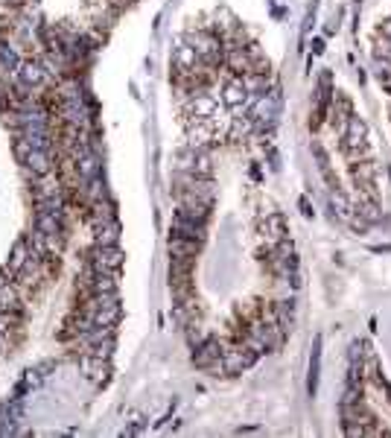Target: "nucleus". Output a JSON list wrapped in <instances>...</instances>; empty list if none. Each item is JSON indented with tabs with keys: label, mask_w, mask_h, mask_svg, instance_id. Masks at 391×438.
Masks as SVG:
<instances>
[{
	"label": "nucleus",
	"mask_w": 391,
	"mask_h": 438,
	"mask_svg": "<svg viewBox=\"0 0 391 438\" xmlns=\"http://www.w3.org/2000/svg\"><path fill=\"white\" fill-rule=\"evenodd\" d=\"M359 213L365 216V222H377V219H380V208H377L374 199H365V202L359 205Z\"/></svg>",
	"instance_id": "9b49d317"
},
{
	"label": "nucleus",
	"mask_w": 391,
	"mask_h": 438,
	"mask_svg": "<svg viewBox=\"0 0 391 438\" xmlns=\"http://www.w3.org/2000/svg\"><path fill=\"white\" fill-rule=\"evenodd\" d=\"M225 105L228 108H234V105H249L251 103V94H249V88L242 85V76L240 79H231L228 85H225Z\"/></svg>",
	"instance_id": "0eeeda50"
},
{
	"label": "nucleus",
	"mask_w": 391,
	"mask_h": 438,
	"mask_svg": "<svg viewBox=\"0 0 391 438\" xmlns=\"http://www.w3.org/2000/svg\"><path fill=\"white\" fill-rule=\"evenodd\" d=\"M330 202H333V208H336V213L341 219H350L353 216V205H350V199L341 190H333V199H330Z\"/></svg>",
	"instance_id": "9d476101"
},
{
	"label": "nucleus",
	"mask_w": 391,
	"mask_h": 438,
	"mask_svg": "<svg viewBox=\"0 0 391 438\" xmlns=\"http://www.w3.org/2000/svg\"><path fill=\"white\" fill-rule=\"evenodd\" d=\"M313 50H315V53H321V50H324V41H321V39H315V41H313Z\"/></svg>",
	"instance_id": "ddd939ff"
},
{
	"label": "nucleus",
	"mask_w": 391,
	"mask_h": 438,
	"mask_svg": "<svg viewBox=\"0 0 391 438\" xmlns=\"http://www.w3.org/2000/svg\"><path fill=\"white\" fill-rule=\"evenodd\" d=\"M91 266H94V272H120V266H123V251H120V246H96Z\"/></svg>",
	"instance_id": "7ed1b4c3"
},
{
	"label": "nucleus",
	"mask_w": 391,
	"mask_h": 438,
	"mask_svg": "<svg viewBox=\"0 0 391 438\" xmlns=\"http://www.w3.org/2000/svg\"><path fill=\"white\" fill-rule=\"evenodd\" d=\"M301 211H304V216H313V208H310V199H301Z\"/></svg>",
	"instance_id": "f8f14e48"
},
{
	"label": "nucleus",
	"mask_w": 391,
	"mask_h": 438,
	"mask_svg": "<svg viewBox=\"0 0 391 438\" xmlns=\"http://www.w3.org/2000/svg\"><path fill=\"white\" fill-rule=\"evenodd\" d=\"M365 138H368V126L362 123L359 117H350L348 120V126H345V132H341V140H345V149L350 152V155H359V152H365Z\"/></svg>",
	"instance_id": "20e7f679"
},
{
	"label": "nucleus",
	"mask_w": 391,
	"mask_h": 438,
	"mask_svg": "<svg viewBox=\"0 0 391 438\" xmlns=\"http://www.w3.org/2000/svg\"><path fill=\"white\" fill-rule=\"evenodd\" d=\"M385 392H388V395H391V383H385Z\"/></svg>",
	"instance_id": "4468645a"
},
{
	"label": "nucleus",
	"mask_w": 391,
	"mask_h": 438,
	"mask_svg": "<svg viewBox=\"0 0 391 438\" xmlns=\"http://www.w3.org/2000/svg\"><path fill=\"white\" fill-rule=\"evenodd\" d=\"M18 158L23 161V167L30 169L32 176H47V173H53V155H50V149H35V146H30V143H23L21 138H18Z\"/></svg>",
	"instance_id": "f257e3e1"
},
{
	"label": "nucleus",
	"mask_w": 391,
	"mask_h": 438,
	"mask_svg": "<svg viewBox=\"0 0 391 438\" xmlns=\"http://www.w3.org/2000/svg\"><path fill=\"white\" fill-rule=\"evenodd\" d=\"M18 79H21L23 85H27V88L39 91V88H44V85H47V70H44V65H41V62L23 59L21 67H18Z\"/></svg>",
	"instance_id": "39448f33"
},
{
	"label": "nucleus",
	"mask_w": 391,
	"mask_h": 438,
	"mask_svg": "<svg viewBox=\"0 0 391 438\" xmlns=\"http://www.w3.org/2000/svg\"><path fill=\"white\" fill-rule=\"evenodd\" d=\"M117 237H120V225L114 222V219H108V222L100 225L96 242H100V246H117Z\"/></svg>",
	"instance_id": "1a4fd4ad"
},
{
	"label": "nucleus",
	"mask_w": 391,
	"mask_h": 438,
	"mask_svg": "<svg viewBox=\"0 0 391 438\" xmlns=\"http://www.w3.org/2000/svg\"><path fill=\"white\" fill-rule=\"evenodd\" d=\"M173 234L202 242V240H204V222H196V219H190V216L176 213V216H173Z\"/></svg>",
	"instance_id": "423d86ee"
},
{
	"label": "nucleus",
	"mask_w": 391,
	"mask_h": 438,
	"mask_svg": "<svg viewBox=\"0 0 391 438\" xmlns=\"http://www.w3.org/2000/svg\"><path fill=\"white\" fill-rule=\"evenodd\" d=\"M260 234L266 240V246H277V242H284L289 237V228H286V219L275 213V211H268L263 219H260Z\"/></svg>",
	"instance_id": "f03ea898"
},
{
	"label": "nucleus",
	"mask_w": 391,
	"mask_h": 438,
	"mask_svg": "<svg viewBox=\"0 0 391 438\" xmlns=\"http://www.w3.org/2000/svg\"><path fill=\"white\" fill-rule=\"evenodd\" d=\"M167 249H169V258H196L199 249H202V242L173 234V237H169V242H167Z\"/></svg>",
	"instance_id": "6e6552de"
}]
</instances>
